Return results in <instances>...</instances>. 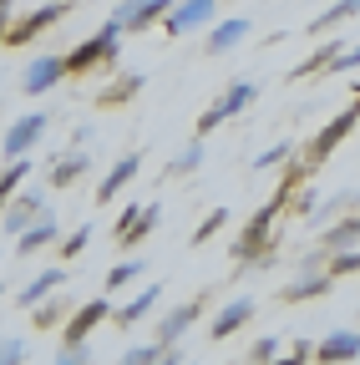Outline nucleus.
<instances>
[{"instance_id": "4c0bfd02", "label": "nucleus", "mask_w": 360, "mask_h": 365, "mask_svg": "<svg viewBox=\"0 0 360 365\" xmlns=\"http://www.w3.org/2000/svg\"><path fill=\"white\" fill-rule=\"evenodd\" d=\"M26 360V345L21 340H0V365H21Z\"/></svg>"}, {"instance_id": "c756f323", "label": "nucleus", "mask_w": 360, "mask_h": 365, "mask_svg": "<svg viewBox=\"0 0 360 365\" xmlns=\"http://www.w3.org/2000/svg\"><path fill=\"white\" fill-rule=\"evenodd\" d=\"M325 274H330V279L360 274V244H350V249H330V254H325Z\"/></svg>"}, {"instance_id": "39448f33", "label": "nucleus", "mask_w": 360, "mask_h": 365, "mask_svg": "<svg viewBox=\"0 0 360 365\" xmlns=\"http://www.w3.org/2000/svg\"><path fill=\"white\" fill-rule=\"evenodd\" d=\"M213 16H218V0H173L168 16H163L158 26H163L168 36H193V31L213 26Z\"/></svg>"}, {"instance_id": "dca6fc26", "label": "nucleus", "mask_w": 360, "mask_h": 365, "mask_svg": "<svg viewBox=\"0 0 360 365\" xmlns=\"http://www.w3.org/2000/svg\"><path fill=\"white\" fill-rule=\"evenodd\" d=\"M254 36V26L244 21V16H229V21H218L213 31H208V41H203V51L208 56H229V51H239V46Z\"/></svg>"}, {"instance_id": "7ed1b4c3", "label": "nucleus", "mask_w": 360, "mask_h": 365, "mask_svg": "<svg viewBox=\"0 0 360 365\" xmlns=\"http://www.w3.org/2000/svg\"><path fill=\"white\" fill-rule=\"evenodd\" d=\"M254 97H259V86H254V81H234V86H223V91H218V102H213V107L198 117V137L218 132V127L229 122V117H239V112H244Z\"/></svg>"}, {"instance_id": "f8f14e48", "label": "nucleus", "mask_w": 360, "mask_h": 365, "mask_svg": "<svg viewBox=\"0 0 360 365\" xmlns=\"http://www.w3.org/2000/svg\"><path fill=\"white\" fill-rule=\"evenodd\" d=\"M56 239H61V223H56L51 213H41V218H31L21 234H16V254L31 259V254H41V249H56Z\"/></svg>"}, {"instance_id": "72a5a7b5", "label": "nucleus", "mask_w": 360, "mask_h": 365, "mask_svg": "<svg viewBox=\"0 0 360 365\" xmlns=\"http://www.w3.org/2000/svg\"><path fill=\"white\" fill-rule=\"evenodd\" d=\"M289 158H294V143H274L269 153H259V158H254V168H259V173H269V168H284Z\"/></svg>"}, {"instance_id": "b1692460", "label": "nucleus", "mask_w": 360, "mask_h": 365, "mask_svg": "<svg viewBox=\"0 0 360 365\" xmlns=\"http://www.w3.org/2000/svg\"><path fill=\"white\" fill-rule=\"evenodd\" d=\"M350 244H360V213H345V218H335L325 234H320V254H330V249H350Z\"/></svg>"}, {"instance_id": "ddd939ff", "label": "nucleus", "mask_w": 360, "mask_h": 365, "mask_svg": "<svg viewBox=\"0 0 360 365\" xmlns=\"http://www.w3.org/2000/svg\"><path fill=\"white\" fill-rule=\"evenodd\" d=\"M254 314H259V304L239 294V299H229V304H223V309H218V314L208 319V335H213V340H234V335H239V330L249 325Z\"/></svg>"}, {"instance_id": "4be33fe9", "label": "nucleus", "mask_w": 360, "mask_h": 365, "mask_svg": "<svg viewBox=\"0 0 360 365\" xmlns=\"http://www.w3.org/2000/svg\"><path fill=\"white\" fill-rule=\"evenodd\" d=\"M143 71H122V76H112L102 91H97V107H127L132 97H138V91H143Z\"/></svg>"}, {"instance_id": "bb28decb", "label": "nucleus", "mask_w": 360, "mask_h": 365, "mask_svg": "<svg viewBox=\"0 0 360 365\" xmlns=\"http://www.w3.org/2000/svg\"><path fill=\"white\" fill-rule=\"evenodd\" d=\"M21 182H31V158H6V168H0V208L11 203Z\"/></svg>"}, {"instance_id": "e433bc0d", "label": "nucleus", "mask_w": 360, "mask_h": 365, "mask_svg": "<svg viewBox=\"0 0 360 365\" xmlns=\"http://www.w3.org/2000/svg\"><path fill=\"white\" fill-rule=\"evenodd\" d=\"M355 66H360V46H345V51L325 66V76H330V71H355Z\"/></svg>"}, {"instance_id": "c9c22d12", "label": "nucleus", "mask_w": 360, "mask_h": 365, "mask_svg": "<svg viewBox=\"0 0 360 365\" xmlns=\"http://www.w3.org/2000/svg\"><path fill=\"white\" fill-rule=\"evenodd\" d=\"M304 182H309V178H304ZM304 182H294V198H289V203H294V213H314V203H320V193L304 188Z\"/></svg>"}, {"instance_id": "aec40b11", "label": "nucleus", "mask_w": 360, "mask_h": 365, "mask_svg": "<svg viewBox=\"0 0 360 365\" xmlns=\"http://www.w3.org/2000/svg\"><path fill=\"white\" fill-rule=\"evenodd\" d=\"M143 173V153H122L112 168H107V178H102V188H97V203H112L122 188H127V182L132 178H138Z\"/></svg>"}, {"instance_id": "2f4dec72", "label": "nucleus", "mask_w": 360, "mask_h": 365, "mask_svg": "<svg viewBox=\"0 0 360 365\" xmlns=\"http://www.w3.org/2000/svg\"><path fill=\"white\" fill-rule=\"evenodd\" d=\"M158 360H168V345H163V340H153V345H132V350H122V365H158Z\"/></svg>"}, {"instance_id": "f3484780", "label": "nucleus", "mask_w": 360, "mask_h": 365, "mask_svg": "<svg viewBox=\"0 0 360 365\" xmlns=\"http://www.w3.org/2000/svg\"><path fill=\"white\" fill-rule=\"evenodd\" d=\"M158 299H163V284L153 279L148 289H138V294H132V299H127L122 309H112L107 319H112V325H117V330H132V325H143V319H148V314L158 309Z\"/></svg>"}, {"instance_id": "a878e982", "label": "nucleus", "mask_w": 360, "mask_h": 365, "mask_svg": "<svg viewBox=\"0 0 360 365\" xmlns=\"http://www.w3.org/2000/svg\"><path fill=\"white\" fill-rule=\"evenodd\" d=\"M66 279H71V274H66V269H41V274H36V279H31V284L21 289V309H31V304H41V299H46L51 289H61Z\"/></svg>"}, {"instance_id": "cd10ccee", "label": "nucleus", "mask_w": 360, "mask_h": 365, "mask_svg": "<svg viewBox=\"0 0 360 365\" xmlns=\"http://www.w3.org/2000/svg\"><path fill=\"white\" fill-rule=\"evenodd\" d=\"M203 158H208V148H203V137H193V143L178 153L173 163H168V178H188V173H198L203 168Z\"/></svg>"}, {"instance_id": "37998d69", "label": "nucleus", "mask_w": 360, "mask_h": 365, "mask_svg": "<svg viewBox=\"0 0 360 365\" xmlns=\"http://www.w3.org/2000/svg\"><path fill=\"white\" fill-rule=\"evenodd\" d=\"M66 6H76V0H66Z\"/></svg>"}, {"instance_id": "6e6552de", "label": "nucleus", "mask_w": 360, "mask_h": 365, "mask_svg": "<svg viewBox=\"0 0 360 365\" xmlns=\"http://www.w3.org/2000/svg\"><path fill=\"white\" fill-rule=\"evenodd\" d=\"M163 223V203H132V208H122V218H117V244L122 249H138V244H148V234Z\"/></svg>"}, {"instance_id": "473e14b6", "label": "nucleus", "mask_w": 360, "mask_h": 365, "mask_svg": "<svg viewBox=\"0 0 360 365\" xmlns=\"http://www.w3.org/2000/svg\"><path fill=\"white\" fill-rule=\"evenodd\" d=\"M223 223H229V208H213V213L193 228V249H203L208 239H218V228H223Z\"/></svg>"}, {"instance_id": "79ce46f5", "label": "nucleus", "mask_w": 360, "mask_h": 365, "mask_svg": "<svg viewBox=\"0 0 360 365\" xmlns=\"http://www.w3.org/2000/svg\"><path fill=\"white\" fill-rule=\"evenodd\" d=\"M355 97H360V81H355Z\"/></svg>"}, {"instance_id": "a211bd4d", "label": "nucleus", "mask_w": 360, "mask_h": 365, "mask_svg": "<svg viewBox=\"0 0 360 365\" xmlns=\"http://www.w3.org/2000/svg\"><path fill=\"white\" fill-rule=\"evenodd\" d=\"M314 360H320V365H350V360H360V330H330L320 345H314Z\"/></svg>"}, {"instance_id": "1a4fd4ad", "label": "nucleus", "mask_w": 360, "mask_h": 365, "mask_svg": "<svg viewBox=\"0 0 360 365\" xmlns=\"http://www.w3.org/2000/svg\"><path fill=\"white\" fill-rule=\"evenodd\" d=\"M46 127H51V112H26V117H16V122L6 127L0 153H6V158H31V148L46 137Z\"/></svg>"}, {"instance_id": "f704fd0d", "label": "nucleus", "mask_w": 360, "mask_h": 365, "mask_svg": "<svg viewBox=\"0 0 360 365\" xmlns=\"http://www.w3.org/2000/svg\"><path fill=\"white\" fill-rule=\"evenodd\" d=\"M244 355H249L254 365H269V360H274V355H279V340H274V335H259V340H254V345H249Z\"/></svg>"}, {"instance_id": "c85d7f7f", "label": "nucleus", "mask_w": 360, "mask_h": 365, "mask_svg": "<svg viewBox=\"0 0 360 365\" xmlns=\"http://www.w3.org/2000/svg\"><path fill=\"white\" fill-rule=\"evenodd\" d=\"M143 274H148L143 259H122V264H112V269H107V294H117V289H127V284H138Z\"/></svg>"}, {"instance_id": "423d86ee", "label": "nucleus", "mask_w": 360, "mask_h": 365, "mask_svg": "<svg viewBox=\"0 0 360 365\" xmlns=\"http://www.w3.org/2000/svg\"><path fill=\"white\" fill-rule=\"evenodd\" d=\"M330 284H335V279L325 274V254H320V259L309 254V259L299 264V274H294V279L284 284V294H279V299H284V304H309V299L330 294Z\"/></svg>"}, {"instance_id": "9d476101", "label": "nucleus", "mask_w": 360, "mask_h": 365, "mask_svg": "<svg viewBox=\"0 0 360 365\" xmlns=\"http://www.w3.org/2000/svg\"><path fill=\"white\" fill-rule=\"evenodd\" d=\"M41 213H46V193H41V188H26V182H21V188L11 193V203L0 208V228L16 239L21 228H26L31 218H41Z\"/></svg>"}, {"instance_id": "6ab92c4d", "label": "nucleus", "mask_w": 360, "mask_h": 365, "mask_svg": "<svg viewBox=\"0 0 360 365\" xmlns=\"http://www.w3.org/2000/svg\"><path fill=\"white\" fill-rule=\"evenodd\" d=\"M86 173H92V153H86V148H71V153H61V158L46 168V182H51V188H71V182H81Z\"/></svg>"}, {"instance_id": "7c9ffc66", "label": "nucleus", "mask_w": 360, "mask_h": 365, "mask_svg": "<svg viewBox=\"0 0 360 365\" xmlns=\"http://www.w3.org/2000/svg\"><path fill=\"white\" fill-rule=\"evenodd\" d=\"M86 244H92V223H76L71 234H61V239H56L61 259H81V254H86Z\"/></svg>"}, {"instance_id": "9b49d317", "label": "nucleus", "mask_w": 360, "mask_h": 365, "mask_svg": "<svg viewBox=\"0 0 360 365\" xmlns=\"http://www.w3.org/2000/svg\"><path fill=\"white\" fill-rule=\"evenodd\" d=\"M61 81H66V61L61 56H36L21 71V91H26V97H46V91H56Z\"/></svg>"}, {"instance_id": "f257e3e1", "label": "nucleus", "mask_w": 360, "mask_h": 365, "mask_svg": "<svg viewBox=\"0 0 360 365\" xmlns=\"http://www.w3.org/2000/svg\"><path fill=\"white\" fill-rule=\"evenodd\" d=\"M122 36H127V26L112 16L97 36H86L81 46H71V51L61 56L66 61V76H86V71H112L117 66V51H122Z\"/></svg>"}, {"instance_id": "412c9836", "label": "nucleus", "mask_w": 360, "mask_h": 365, "mask_svg": "<svg viewBox=\"0 0 360 365\" xmlns=\"http://www.w3.org/2000/svg\"><path fill=\"white\" fill-rule=\"evenodd\" d=\"M340 51H345V41H340V36L330 31V41L320 46V51H309V56H304L299 66H289V81H309V76H325V66H330V61H335Z\"/></svg>"}, {"instance_id": "ea45409f", "label": "nucleus", "mask_w": 360, "mask_h": 365, "mask_svg": "<svg viewBox=\"0 0 360 365\" xmlns=\"http://www.w3.org/2000/svg\"><path fill=\"white\" fill-rule=\"evenodd\" d=\"M289 360H314V340H294V350H289Z\"/></svg>"}, {"instance_id": "20e7f679", "label": "nucleus", "mask_w": 360, "mask_h": 365, "mask_svg": "<svg viewBox=\"0 0 360 365\" xmlns=\"http://www.w3.org/2000/svg\"><path fill=\"white\" fill-rule=\"evenodd\" d=\"M71 6H66V0H46V6H36L31 16H21V21H11L6 26V41H0V46H31L36 36H46L61 16H66Z\"/></svg>"}, {"instance_id": "4468645a", "label": "nucleus", "mask_w": 360, "mask_h": 365, "mask_svg": "<svg viewBox=\"0 0 360 365\" xmlns=\"http://www.w3.org/2000/svg\"><path fill=\"white\" fill-rule=\"evenodd\" d=\"M203 304H208V294H198V299H188V304L168 309V314H163V325H158V340H163V345H183V335H188V330L198 325Z\"/></svg>"}, {"instance_id": "c03bdc74", "label": "nucleus", "mask_w": 360, "mask_h": 365, "mask_svg": "<svg viewBox=\"0 0 360 365\" xmlns=\"http://www.w3.org/2000/svg\"><path fill=\"white\" fill-rule=\"evenodd\" d=\"M0 294H6V289H0Z\"/></svg>"}, {"instance_id": "a19ab883", "label": "nucleus", "mask_w": 360, "mask_h": 365, "mask_svg": "<svg viewBox=\"0 0 360 365\" xmlns=\"http://www.w3.org/2000/svg\"><path fill=\"white\" fill-rule=\"evenodd\" d=\"M11 11H16V0H0V41H6V26H11Z\"/></svg>"}, {"instance_id": "0eeeda50", "label": "nucleus", "mask_w": 360, "mask_h": 365, "mask_svg": "<svg viewBox=\"0 0 360 365\" xmlns=\"http://www.w3.org/2000/svg\"><path fill=\"white\" fill-rule=\"evenodd\" d=\"M107 314H112V299H86V304H71V314L61 319V345H81V340H92L97 325H107Z\"/></svg>"}, {"instance_id": "f03ea898", "label": "nucleus", "mask_w": 360, "mask_h": 365, "mask_svg": "<svg viewBox=\"0 0 360 365\" xmlns=\"http://www.w3.org/2000/svg\"><path fill=\"white\" fill-rule=\"evenodd\" d=\"M355 122H360V97H355V102H350L340 117H330V122H325V127H320V132H314L309 143L294 153V158H299V168L314 178V168H325V163H330V153H335V148L345 143V137L355 132Z\"/></svg>"}, {"instance_id": "58836bf2", "label": "nucleus", "mask_w": 360, "mask_h": 365, "mask_svg": "<svg viewBox=\"0 0 360 365\" xmlns=\"http://www.w3.org/2000/svg\"><path fill=\"white\" fill-rule=\"evenodd\" d=\"M86 360V340L81 345H61V355H56V365H81Z\"/></svg>"}, {"instance_id": "5701e85b", "label": "nucleus", "mask_w": 360, "mask_h": 365, "mask_svg": "<svg viewBox=\"0 0 360 365\" xmlns=\"http://www.w3.org/2000/svg\"><path fill=\"white\" fill-rule=\"evenodd\" d=\"M355 16H360V0H335L325 16H314V21L304 26V36H330V31H340L345 21H355Z\"/></svg>"}, {"instance_id": "393cba45", "label": "nucleus", "mask_w": 360, "mask_h": 365, "mask_svg": "<svg viewBox=\"0 0 360 365\" xmlns=\"http://www.w3.org/2000/svg\"><path fill=\"white\" fill-rule=\"evenodd\" d=\"M66 314H71V299H61V294L51 289L41 304H31V325H36V330H61Z\"/></svg>"}, {"instance_id": "2eb2a0df", "label": "nucleus", "mask_w": 360, "mask_h": 365, "mask_svg": "<svg viewBox=\"0 0 360 365\" xmlns=\"http://www.w3.org/2000/svg\"><path fill=\"white\" fill-rule=\"evenodd\" d=\"M168 6H173V0H122L112 16H117V21L127 26V36H132V31H153V26L168 16Z\"/></svg>"}]
</instances>
